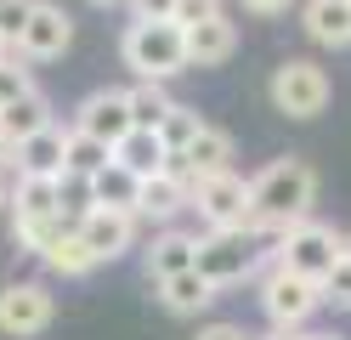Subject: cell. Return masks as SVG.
<instances>
[{
  "instance_id": "cell-1",
  "label": "cell",
  "mask_w": 351,
  "mask_h": 340,
  "mask_svg": "<svg viewBox=\"0 0 351 340\" xmlns=\"http://www.w3.org/2000/svg\"><path fill=\"white\" fill-rule=\"evenodd\" d=\"M312 204H317V170L306 159H272L261 176H250V238H283L295 233L300 221H312Z\"/></svg>"
},
{
  "instance_id": "cell-2",
  "label": "cell",
  "mask_w": 351,
  "mask_h": 340,
  "mask_svg": "<svg viewBox=\"0 0 351 340\" xmlns=\"http://www.w3.org/2000/svg\"><path fill=\"white\" fill-rule=\"evenodd\" d=\"M125 68H136V80H170L187 68V29L182 23H125L119 34Z\"/></svg>"
},
{
  "instance_id": "cell-3",
  "label": "cell",
  "mask_w": 351,
  "mask_h": 340,
  "mask_svg": "<svg viewBox=\"0 0 351 340\" xmlns=\"http://www.w3.org/2000/svg\"><path fill=\"white\" fill-rule=\"evenodd\" d=\"M340 256H346V238L335 233V227H323V221H300L295 233H283L272 244V267L295 272V278H306V284H323L328 272L340 267Z\"/></svg>"
},
{
  "instance_id": "cell-4",
  "label": "cell",
  "mask_w": 351,
  "mask_h": 340,
  "mask_svg": "<svg viewBox=\"0 0 351 340\" xmlns=\"http://www.w3.org/2000/svg\"><path fill=\"white\" fill-rule=\"evenodd\" d=\"M261 256H272V249H261V238H250V233H199L193 272H204L215 289H232L261 267Z\"/></svg>"
},
{
  "instance_id": "cell-5",
  "label": "cell",
  "mask_w": 351,
  "mask_h": 340,
  "mask_svg": "<svg viewBox=\"0 0 351 340\" xmlns=\"http://www.w3.org/2000/svg\"><path fill=\"white\" fill-rule=\"evenodd\" d=\"M187 210H199V221L210 233H244L250 227V181L244 176H210V181H193V199Z\"/></svg>"
},
{
  "instance_id": "cell-6",
  "label": "cell",
  "mask_w": 351,
  "mask_h": 340,
  "mask_svg": "<svg viewBox=\"0 0 351 340\" xmlns=\"http://www.w3.org/2000/svg\"><path fill=\"white\" fill-rule=\"evenodd\" d=\"M272 108L289 120H317L328 108V74L306 57H289L283 68H272Z\"/></svg>"
},
{
  "instance_id": "cell-7",
  "label": "cell",
  "mask_w": 351,
  "mask_h": 340,
  "mask_svg": "<svg viewBox=\"0 0 351 340\" xmlns=\"http://www.w3.org/2000/svg\"><path fill=\"white\" fill-rule=\"evenodd\" d=\"M261 306H267V317H272L283 335H295L306 317L323 306V289L306 284V278H295V272H283V267H272L267 284H261Z\"/></svg>"
},
{
  "instance_id": "cell-8",
  "label": "cell",
  "mask_w": 351,
  "mask_h": 340,
  "mask_svg": "<svg viewBox=\"0 0 351 340\" xmlns=\"http://www.w3.org/2000/svg\"><path fill=\"white\" fill-rule=\"evenodd\" d=\"M51 312H57V301H51L46 284H6L0 289V335L29 340L51 324Z\"/></svg>"
},
{
  "instance_id": "cell-9",
  "label": "cell",
  "mask_w": 351,
  "mask_h": 340,
  "mask_svg": "<svg viewBox=\"0 0 351 340\" xmlns=\"http://www.w3.org/2000/svg\"><path fill=\"white\" fill-rule=\"evenodd\" d=\"M74 131L85 136H97V142L108 148H119L130 131H136V120H130V102H125V91H91L80 108H74Z\"/></svg>"
},
{
  "instance_id": "cell-10",
  "label": "cell",
  "mask_w": 351,
  "mask_h": 340,
  "mask_svg": "<svg viewBox=\"0 0 351 340\" xmlns=\"http://www.w3.org/2000/svg\"><path fill=\"white\" fill-rule=\"evenodd\" d=\"M69 40H74V17L62 6H51V0H40L34 17H29V29H23V40H17V57L23 63H51V57L69 52Z\"/></svg>"
},
{
  "instance_id": "cell-11",
  "label": "cell",
  "mask_w": 351,
  "mask_h": 340,
  "mask_svg": "<svg viewBox=\"0 0 351 340\" xmlns=\"http://www.w3.org/2000/svg\"><path fill=\"white\" fill-rule=\"evenodd\" d=\"M227 159H232V136L215 131V125H204L199 136H193L187 153H170V170L187 176V181H210V176H227L232 170Z\"/></svg>"
},
{
  "instance_id": "cell-12",
  "label": "cell",
  "mask_w": 351,
  "mask_h": 340,
  "mask_svg": "<svg viewBox=\"0 0 351 340\" xmlns=\"http://www.w3.org/2000/svg\"><path fill=\"white\" fill-rule=\"evenodd\" d=\"M136 221L142 216H125V210H91L80 221V238L91 244V256H97V267L102 261H119L130 244H136Z\"/></svg>"
},
{
  "instance_id": "cell-13",
  "label": "cell",
  "mask_w": 351,
  "mask_h": 340,
  "mask_svg": "<svg viewBox=\"0 0 351 340\" xmlns=\"http://www.w3.org/2000/svg\"><path fill=\"white\" fill-rule=\"evenodd\" d=\"M69 170V125H46L40 136L17 142V176H46L57 181Z\"/></svg>"
},
{
  "instance_id": "cell-14",
  "label": "cell",
  "mask_w": 351,
  "mask_h": 340,
  "mask_svg": "<svg viewBox=\"0 0 351 340\" xmlns=\"http://www.w3.org/2000/svg\"><path fill=\"white\" fill-rule=\"evenodd\" d=\"M187 199H193V181H187V176H176V170L147 176V181H142V204H136V216H142V221L170 227L176 216L187 210Z\"/></svg>"
},
{
  "instance_id": "cell-15",
  "label": "cell",
  "mask_w": 351,
  "mask_h": 340,
  "mask_svg": "<svg viewBox=\"0 0 351 340\" xmlns=\"http://www.w3.org/2000/svg\"><path fill=\"white\" fill-rule=\"evenodd\" d=\"M193 261H199V233L165 227V233L147 244V278H153V284L176 278V272H193Z\"/></svg>"
},
{
  "instance_id": "cell-16",
  "label": "cell",
  "mask_w": 351,
  "mask_h": 340,
  "mask_svg": "<svg viewBox=\"0 0 351 340\" xmlns=\"http://www.w3.org/2000/svg\"><path fill=\"white\" fill-rule=\"evenodd\" d=\"M232 52H238V29H232V17H215V23H199V29H187V68H221Z\"/></svg>"
},
{
  "instance_id": "cell-17",
  "label": "cell",
  "mask_w": 351,
  "mask_h": 340,
  "mask_svg": "<svg viewBox=\"0 0 351 340\" xmlns=\"http://www.w3.org/2000/svg\"><path fill=\"white\" fill-rule=\"evenodd\" d=\"M300 29L317 45H351V0H306Z\"/></svg>"
},
{
  "instance_id": "cell-18",
  "label": "cell",
  "mask_w": 351,
  "mask_h": 340,
  "mask_svg": "<svg viewBox=\"0 0 351 340\" xmlns=\"http://www.w3.org/2000/svg\"><path fill=\"white\" fill-rule=\"evenodd\" d=\"M46 125H57L51 120V102H46V91H29L23 102H12V108H0V142H29V136H40Z\"/></svg>"
},
{
  "instance_id": "cell-19",
  "label": "cell",
  "mask_w": 351,
  "mask_h": 340,
  "mask_svg": "<svg viewBox=\"0 0 351 340\" xmlns=\"http://www.w3.org/2000/svg\"><path fill=\"white\" fill-rule=\"evenodd\" d=\"M114 159H119V165H125L130 176H142V181H147V176H165V170H170V148L159 142V131H130L125 142L114 148Z\"/></svg>"
},
{
  "instance_id": "cell-20",
  "label": "cell",
  "mask_w": 351,
  "mask_h": 340,
  "mask_svg": "<svg viewBox=\"0 0 351 340\" xmlns=\"http://www.w3.org/2000/svg\"><path fill=\"white\" fill-rule=\"evenodd\" d=\"M215 295H221V289H215L204 272H176V278H165V284H159V301H165V312H176V317L204 312Z\"/></svg>"
},
{
  "instance_id": "cell-21",
  "label": "cell",
  "mask_w": 351,
  "mask_h": 340,
  "mask_svg": "<svg viewBox=\"0 0 351 340\" xmlns=\"http://www.w3.org/2000/svg\"><path fill=\"white\" fill-rule=\"evenodd\" d=\"M136 204H142V176H130L119 159L97 176V210H125V216H136Z\"/></svg>"
},
{
  "instance_id": "cell-22",
  "label": "cell",
  "mask_w": 351,
  "mask_h": 340,
  "mask_svg": "<svg viewBox=\"0 0 351 340\" xmlns=\"http://www.w3.org/2000/svg\"><path fill=\"white\" fill-rule=\"evenodd\" d=\"M125 102H130V120H136V131H159L165 120H170V108H176V97L159 85V80H136L125 91Z\"/></svg>"
},
{
  "instance_id": "cell-23",
  "label": "cell",
  "mask_w": 351,
  "mask_h": 340,
  "mask_svg": "<svg viewBox=\"0 0 351 340\" xmlns=\"http://www.w3.org/2000/svg\"><path fill=\"white\" fill-rule=\"evenodd\" d=\"M40 216H62L57 210V181L17 176V188H12V221H40Z\"/></svg>"
},
{
  "instance_id": "cell-24",
  "label": "cell",
  "mask_w": 351,
  "mask_h": 340,
  "mask_svg": "<svg viewBox=\"0 0 351 340\" xmlns=\"http://www.w3.org/2000/svg\"><path fill=\"white\" fill-rule=\"evenodd\" d=\"M40 261H46V267L57 272V278H85V272L97 267L91 244L80 238V227H74V233H62V238H57V244H51V249H46V256H40Z\"/></svg>"
},
{
  "instance_id": "cell-25",
  "label": "cell",
  "mask_w": 351,
  "mask_h": 340,
  "mask_svg": "<svg viewBox=\"0 0 351 340\" xmlns=\"http://www.w3.org/2000/svg\"><path fill=\"white\" fill-rule=\"evenodd\" d=\"M74 216H40V221H12V238L17 249H34V256H46V249L62 238V233H74Z\"/></svg>"
},
{
  "instance_id": "cell-26",
  "label": "cell",
  "mask_w": 351,
  "mask_h": 340,
  "mask_svg": "<svg viewBox=\"0 0 351 340\" xmlns=\"http://www.w3.org/2000/svg\"><path fill=\"white\" fill-rule=\"evenodd\" d=\"M108 165H114V148L69 125V170H74V176H91V181H97V176H102Z\"/></svg>"
},
{
  "instance_id": "cell-27",
  "label": "cell",
  "mask_w": 351,
  "mask_h": 340,
  "mask_svg": "<svg viewBox=\"0 0 351 340\" xmlns=\"http://www.w3.org/2000/svg\"><path fill=\"white\" fill-rule=\"evenodd\" d=\"M57 210L62 216H74V221H85L97 210V181L91 176H74V170H62L57 176Z\"/></svg>"
},
{
  "instance_id": "cell-28",
  "label": "cell",
  "mask_w": 351,
  "mask_h": 340,
  "mask_svg": "<svg viewBox=\"0 0 351 340\" xmlns=\"http://www.w3.org/2000/svg\"><path fill=\"white\" fill-rule=\"evenodd\" d=\"M204 131V120H199V108H187V102H176L170 108V120L159 125V142L170 148V153H187L193 148V136Z\"/></svg>"
},
{
  "instance_id": "cell-29",
  "label": "cell",
  "mask_w": 351,
  "mask_h": 340,
  "mask_svg": "<svg viewBox=\"0 0 351 340\" xmlns=\"http://www.w3.org/2000/svg\"><path fill=\"white\" fill-rule=\"evenodd\" d=\"M29 91H40L34 85V68L17 57V52H6V63H0V108H12V102H23Z\"/></svg>"
},
{
  "instance_id": "cell-30",
  "label": "cell",
  "mask_w": 351,
  "mask_h": 340,
  "mask_svg": "<svg viewBox=\"0 0 351 340\" xmlns=\"http://www.w3.org/2000/svg\"><path fill=\"white\" fill-rule=\"evenodd\" d=\"M34 6L40 0H0V45H6V52H17V40H23Z\"/></svg>"
},
{
  "instance_id": "cell-31",
  "label": "cell",
  "mask_w": 351,
  "mask_h": 340,
  "mask_svg": "<svg viewBox=\"0 0 351 340\" xmlns=\"http://www.w3.org/2000/svg\"><path fill=\"white\" fill-rule=\"evenodd\" d=\"M317 289H323V306H335V312H351V256H340V267L328 272V278H323Z\"/></svg>"
},
{
  "instance_id": "cell-32",
  "label": "cell",
  "mask_w": 351,
  "mask_h": 340,
  "mask_svg": "<svg viewBox=\"0 0 351 340\" xmlns=\"http://www.w3.org/2000/svg\"><path fill=\"white\" fill-rule=\"evenodd\" d=\"M215 17H227L221 0H182V6H176V23H182V29H199V23H215Z\"/></svg>"
},
{
  "instance_id": "cell-33",
  "label": "cell",
  "mask_w": 351,
  "mask_h": 340,
  "mask_svg": "<svg viewBox=\"0 0 351 340\" xmlns=\"http://www.w3.org/2000/svg\"><path fill=\"white\" fill-rule=\"evenodd\" d=\"M182 0H130V23H176Z\"/></svg>"
},
{
  "instance_id": "cell-34",
  "label": "cell",
  "mask_w": 351,
  "mask_h": 340,
  "mask_svg": "<svg viewBox=\"0 0 351 340\" xmlns=\"http://www.w3.org/2000/svg\"><path fill=\"white\" fill-rule=\"evenodd\" d=\"M193 340H255V335H244V324H204Z\"/></svg>"
},
{
  "instance_id": "cell-35",
  "label": "cell",
  "mask_w": 351,
  "mask_h": 340,
  "mask_svg": "<svg viewBox=\"0 0 351 340\" xmlns=\"http://www.w3.org/2000/svg\"><path fill=\"white\" fill-rule=\"evenodd\" d=\"M244 12H255V17H278V12H289L295 0H238Z\"/></svg>"
},
{
  "instance_id": "cell-36",
  "label": "cell",
  "mask_w": 351,
  "mask_h": 340,
  "mask_svg": "<svg viewBox=\"0 0 351 340\" xmlns=\"http://www.w3.org/2000/svg\"><path fill=\"white\" fill-rule=\"evenodd\" d=\"M6 165H17V148H12V142H0V176H6Z\"/></svg>"
},
{
  "instance_id": "cell-37",
  "label": "cell",
  "mask_w": 351,
  "mask_h": 340,
  "mask_svg": "<svg viewBox=\"0 0 351 340\" xmlns=\"http://www.w3.org/2000/svg\"><path fill=\"white\" fill-rule=\"evenodd\" d=\"M300 340H346V335H323V329H317V335H300Z\"/></svg>"
},
{
  "instance_id": "cell-38",
  "label": "cell",
  "mask_w": 351,
  "mask_h": 340,
  "mask_svg": "<svg viewBox=\"0 0 351 340\" xmlns=\"http://www.w3.org/2000/svg\"><path fill=\"white\" fill-rule=\"evenodd\" d=\"M0 204H12V188H6V176H0Z\"/></svg>"
},
{
  "instance_id": "cell-39",
  "label": "cell",
  "mask_w": 351,
  "mask_h": 340,
  "mask_svg": "<svg viewBox=\"0 0 351 340\" xmlns=\"http://www.w3.org/2000/svg\"><path fill=\"white\" fill-rule=\"evenodd\" d=\"M272 340H300V335H283V329H278V335H272Z\"/></svg>"
},
{
  "instance_id": "cell-40",
  "label": "cell",
  "mask_w": 351,
  "mask_h": 340,
  "mask_svg": "<svg viewBox=\"0 0 351 340\" xmlns=\"http://www.w3.org/2000/svg\"><path fill=\"white\" fill-rule=\"evenodd\" d=\"M91 6H119V0H91Z\"/></svg>"
},
{
  "instance_id": "cell-41",
  "label": "cell",
  "mask_w": 351,
  "mask_h": 340,
  "mask_svg": "<svg viewBox=\"0 0 351 340\" xmlns=\"http://www.w3.org/2000/svg\"><path fill=\"white\" fill-rule=\"evenodd\" d=\"M0 63H6V45H0Z\"/></svg>"
},
{
  "instance_id": "cell-42",
  "label": "cell",
  "mask_w": 351,
  "mask_h": 340,
  "mask_svg": "<svg viewBox=\"0 0 351 340\" xmlns=\"http://www.w3.org/2000/svg\"><path fill=\"white\" fill-rule=\"evenodd\" d=\"M346 256H351V238H346Z\"/></svg>"
}]
</instances>
